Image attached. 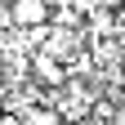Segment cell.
<instances>
[{
    "mask_svg": "<svg viewBox=\"0 0 125 125\" xmlns=\"http://www.w3.org/2000/svg\"><path fill=\"white\" fill-rule=\"evenodd\" d=\"M31 76H36L40 85H49V89H62L72 81V72H67V62L54 58L49 49H31Z\"/></svg>",
    "mask_w": 125,
    "mask_h": 125,
    "instance_id": "1",
    "label": "cell"
},
{
    "mask_svg": "<svg viewBox=\"0 0 125 125\" xmlns=\"http://www.w3.org/2000/svg\"><path fill=\"white\" fill-rule=\"evenodd\" d=\"M9 18L18 31H31V27H49L54 9H49V0H9Z\"/></svg>",
    "mask_w": 125,
    "mask_h": 125,
    "instance_id": "2",
    "label": "cell"
},
{
    "mask_svg": "<svg viewBox=\"0 0 125 125\" xmlns=\"http://www.w3.org/2000/svg\"><path fill=\"white\" fill-rule=\"evenodd\" d=\"M67 5H72L76 13H81V18H94V13L103 9V0H67Z\"/></svg>",
    "mask_w": 125,
    "mask_h": 125,
    "instance_id": "3",
    "label": "cell"
}]
</instances>
